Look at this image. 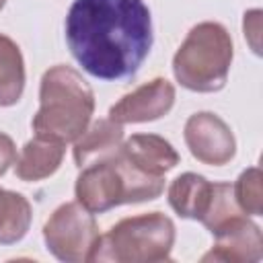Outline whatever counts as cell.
I'll return each mask as SVG.
<instances>
[{
    "label": "cell",
    "instance_id": "obj_17",
    "mask_svg": "<svg viewBox=\"0 0 263 263\" xmlns=\"http://www.w3.org/2000/svg\"><path fill=\"white\" fill-rule=\"evenodd\" d=\"M234 199L238 208L247 216H261L263 214V193H261V171L259 166H251L240 173L236 183L232 185Z\"/></svg>",
    "mask_w": 263,
    "mask_h": 263
},
{
    "label": "cell",
    "instance_id": "obj_5",
    "mask_svg": "<svg viewBox=\"0 0 263 263\" xmlns=\"http://www.w3.org/2000/svg\"><path fill=\"white\" fill-rule=\"evenodd\" d=\"M175 245V224L162 212H150L119 220L103 234L90 261L156 263L168 261Z\"/></svg>",
    "mask_w": 263,
    "mask_h": 263
},
{
    "label": "cell",
    "instance_id": "obj_12",
    "mask_svg": "<svg viewBox=\"0 0 263 263\" xmlns=\"http://www.w3.org/2000/svg\"><path fill=\"white\" fill-rule=\"evenodd\" d=\"M64 154H66V144L35 136L23 146L21 154L16 156L14 173L21 181L27 183L47 179L60 168Z\"/></svg>",
    "mask_w": 263,
    "mask_h": 263
},
{
    "label": "cell",
    "instance_id": "obj_9",
    "mask_svg": "<svg viewBox=\"0 0 263 263\" xmlns=\"http://www.w3.org/2000/svg\"><path fill=\"white\" fill-rule=\"evenodd\" d=\"M214 236V247L205 253L203 261H230V263H255L263 257L261 228L240 214L222 224Z\"/></svg>",
    "mask_w": 263,
    "mask_h": 263
},
{
    "label": "cell",
    "instance_id": "obj_20",
    "mask_svg": "<svg viewBox=\"0 0 263 263\" xmlns=\"http://www.w3.org/2000/svg\"><path fill=\"white\" fill-rule=\"evenodd\" d=\"M4 4H6V0H0V10L4 8Z\"/></svg>",
    "mask_w": 263,
    "mask_h": 263
},
{
    "label": "cell",
    "instance_id": "obj_11",
    "mask_svg": "<svg viewBox=\"0 0 263 263\" xmlns=\"http://www.w3.org/2000/svg\"><path fill=\"white\" fill-rule=\"evenodd\" d=\"M123 144V125L113 119H97L74 140V162L78 168L105 160L119 152Z\"/></svg>",
    "mask_w": 263,
    "mask_h": 263
},
{
    "label": "cell",
    "instance_id": "obj_19",
    "mask_svg": "<svg viewBox=\"0 0 263 263\" xmlns=\"http://www.w3.org/2000/svg\"><path fill=\"white\" fill-rule=\"evenodd\" d=\"M16 162V146L10 136L0 132V177L8 171L10 164Z\"/></svg>",
    "mask_w": 263,
    "mask_h": 263
},
{
    "label": "cell",
    "instance_id": "obj_7",
    "mask_svg": "<svg viewBox=\"0 0 263 263\" xmlns=\"http://www.w3.org/2000/svg\"><path fill=\"white\" fill-rule=\"evenodd\" d=\"M183 138L191 156L203 164L222 166L236 154V140L230 125L212 111L193 113L185 123Z\"/></svg>",
    "mask_w": 263,
    "mask_h": 263
},
{
    "label": "cell",
    "instance_id": "obj_15",
    "mask_svg": "<svg viewBox=\"0 0 263 263\" xmlns=\"http://www.w3.org/2000/svg\"><path fill=\"white\" fill-rule=\"evenodd\" d=\"M31 203L16 191L0 187V245L18 242L31 226Z\"/></svg>",
    "mask_w": 263,
    "mask_h": 263
},
{
    "label": "cell",
    "instance_id": "obj_13",
    "mask_svg": "<svg viewBox=\"0 0 263 263\" xmlns=\"http://www.w3.org/2000/svg\"><path fill=\"white\" fill-rule=\"evenodd\" d=\"M212 191L214 183H210L203 175L183 173L168 187V205L181 218L201 220L210 205Z\"/></svg>",
    "mask_w": 263,
    "mask_h": 263
},
{
    "label": "cell",
    "instance_id": "obj_6",
    "mask_svg": "<svg viewBox=\"0 0 263 263\" xmlns=\"http://www.w3.org/2000/svg\"><path fill=\"white\" fill-rule=\"evenodd\" d=\"M99 238L101 234L95 216L78 201L62 203L43 226L47 251L66 263L90 261Z\"/></svg>",
    "mask_w": 263,
    "mask_h": 263
},
{
    "label": "cell",
    "instance_id": "obj_1",
    "mask_svg": "<svg viewBox=\"0 0 263 263\" xmlns=\"http://www.w3.org/2000/svg\"><path fill=\"white\" fill-rule=\"evenodd\" d=\"M66 41L84 72L99 80L132 78L152 47V16L144 0H74Z\"/></svg>",
    "mask_w": 263,
    "mask_h": 263
},
{
    "label": "cell",
    "instance_id": "obj_10",
    "mask_svg": "<svg viewBox=\"0 0 263 263\" xmlns=\"http://www.w3.org/2000/svg\"><path fill=\"white\" fill-rule=\"evenodd\" d=\"M119 152L134 166L154 177H164L181 160L173 144L156 134H134L121 144Z\"/></svg>",
    "mask_w": 263,
    "mask_h": 263
},
{
    "label": "cell",
    "instance_id": "obj_14",
    "mask_svg": "<svg viewBox=\"0 0 263 263\" xmlns=\"http://www.w3.org/2000/svg\"><path fill=\"white\" fill-rule=\"evenodd\" d=\"M25 90V60L21 47L0 33V107L21 101Z\"/></svg>",
    "mask_w": 263,
    "mask_h": 263
},
{
    "label": "cell",
    "instance_id": "obj_16",
    "mask_svg": "<svg viewBox=\"0 0 263 263\" xmlns=\"http://www.w3.org/2000/svg\"><path fill=\"white\" fill-rule=\"evenodd\" d=\"M245 214L236 199H234V193H232V185L230 183H214V191H212V199H210V205L203 214V218L199 220L210 232H216L222 224H226L228 220L236 218Z\"/></svg>",
    "mask_w": 263,
    "mask_h": 263
},
{
    "label": "cell",
    "instance_id": "obj_8",
    "mask_svg": "<svg viewBox=\"0 0 263 263\" xmlns=\"http://www.w3.org/2000/svg\"><path fill=\"white\" fill-rule=\"evenodd\" d=\"M175 105V86L166 78H152L136 90L123 95L111 109L115 123H146L164 117Z\"/></svg>",
    "mask_w": 263,
    "mask_h": 263
},
{
    "label": "cell",
    "instance_id": "obj_18",
    "mask_svg": "<svg viewBox=\"0 0 263 263\" xmlns=\"http://www.w3.org/2000/svg\"><path fill=\"white\" fill-rule=\"evenodd\" d=\"M242 29H245V37H249V41H251L253 51L259 53V41H257V37H259V29H261V10H259V8L245 12Z\"/></svg>",
    "mask_w": 263,
    "mask_h": 263
},
{
    "label": "cell",
    "instance_id": "obj_2",
    "mask_svg": "<svg viewBox=\"0 0 263 263\" xmlns=\"http://www.w3.org/2000/svg\"><path fill=\"white\" fill-rule=\"evenodd\" d=\"M95 92L82 74L58 64L45 70L39 84V109L31 121L35 136L62 144L74 142L90 123Z\"/></svg>",
    "mask_w": 263,
    "mask_h": 263
},
{
    "label": "cell",
    "instance_id": "obj_3",
    "mask_svg": "<svg viewBox=\"0 0 263 263\" xmlns=\"http://www.w3.org/2000/svg\"><path fill=\"white\" fill-rule=\"evenodd\" d=\"M164 177H154L129 160L121 152L80 168L76 179V201L90 214H103L123 203H142L160 197Z\"/></svg>",
    "mask_w": 263,
    "mask_h": 263
},
{
    "label": "cell",
    "instance_id": "obj_4",
    "mask_svg": "<svg viewBox=\"0 0 263 263\" xmlns=\"http://www.w3.org/2000/svg\"><path fill=\"white\" fill-rule=\"evenodd\" d=\"M234 47L226 27L214 21L195 25L173 58V74L193 92H218L226 86Z\"/></svg>",
    "mask_w": 263,
    "mask_h": 263
}]
</instances>
